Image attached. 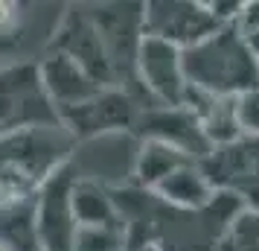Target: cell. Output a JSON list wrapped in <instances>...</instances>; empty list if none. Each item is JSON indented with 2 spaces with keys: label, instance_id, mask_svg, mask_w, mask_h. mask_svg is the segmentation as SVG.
<instances>
[{
  "label": "cell",
  "instance_id": "44dd1931",
  "mask_svg": "<svg viewBox=\"0 0 259 251\" xmlns=\"http://www.w3.org/2000/svg\"><path fill=\"white\" fill-rule=\"evenodd\" d=\"M236 29L239 32H250V29H259V0H250V3H242V12L236 18Z\"/></svg>",
  "mask_w": 259,
  "mask_h": 251
},
{
  "label": "cell",
  "instance_id": "6da1fadb",
  "mask_svg": "<svg viewBox=\"0 0 259 251\" xmlns=\"http://www.w3.org/2000/svg\"><path fill=\"white\" fill-rule=\"evenodd\" d=\"M184 73L189 88L210 96L236 99L259 82V61L250 56L245 38L233 24L184 50Z\"/></svg>",
  "mask_w": 259,
  "mask_h": 251
},
{
  "label": "cell",
  "instance_id": "3957f363",
  "mask_svg": "<svg viewBox=\"0 0 259 251\" xmlns=\"http://www.w3.org/2000/svg\"><path fill=\"white\" fill-rule=\"evenodd\" d=\"M88 12L105 44L117 88L128 91L143 108H149V99L143 96L134 70L137 47L143 41V3H102V6H88Z\"/></svg>",
  "mask_w": 259,
  "mask_h": 251
},
{
  "label": "cell",
  "instance_id": "d6986e66",
  "mask_svg": "<svg viewBox=\"0 0 259 251\" xmlns=\"http://www.w3.org/2000/svg\"><path fill=\"white\" fill-rule=\"evenodd\" d=\"M70 251H125V234L108 228H76Z\"/></svg>",
  "mask_w": 259,
  "mask_h": 251
},
{
  "label": "cell",
  "instance_id": "5bb4252c",
  "mask_svg": "<svg viewBox=\"0 0 259 251\" xmlns=\"http://www.w3.org/2000/svg\"><path fill=\"white\" fill-rule=\"evenodd\" d=\"M152 196L178 210H204L215 199V190L207 181L204 169L198 167V161H189L184 167H178L169 178L160 181L152 190Z\"/></svg>",
  "mask_w": 259,
  "mask_h": 251
},
{
  "label": "cell",
  "instance_id": "cb8c5ba5",
  "mask_svg": "<svg viewBox=\"0 0 259 251\" xmlns=\"http://www.w3.org/2000/svg\"><path fill=\"white\" fill-rule=\"evenodd\" d=\"M0 251H6V248H3V245H0Z\"/></svg>",
  "mask_w": 259,
  "mask_h": 251
},
{
  "label": "cell",
  "instance_id": "9c48e42d",
  "mask_svg": "<svg viewBox=\"0 0 259 251\" xmlns=\"http://www.w3.org/2000/svg\"><path fill=\"white\" fill-rule=\"evenodd\" d=\"M140 140L131 132L122 134H105L76 144L70 164L76 175L84 181H96L108 190H117L134 181V161H137Z\"/></svg>",
  "mask_w": 259,
  "mask_h": 251
},
{
  "label": "cell",
  "instance_id": "9a60e30c",
  "mask_svg": "<svg viewBox=\"0 0 259 251\" xmlns=\"http://www.w3.org/2000/svg\"><path fill=\"white\" fill-rule=\"evenodd\" d=\"M73 213H76L79 228H108V231L125 234V225L117 213L111 190L96 184V181L76 178V184H73Z\"/></svg>",
  "mask_w": 259,
  "mask_h": 251
},
{
  "label": "cell",
  "instance_id": "ffe728a7",
  "mask_svg": "<svg viewBox=\"0 0 259 251\" xmlns=\"http://www.w3.org/2000/svg\"><path fill=\"white\" fill-rule=\"evenodd\" d=\"M236 117H239L242 134L259 137V82L242 96H236Z\"/></svg>",
  "mask_w": 259,
  "mask_h": 251
},
{
  "label": "cell",
  "instance_id": "ac0fdd59",
  "mask_svg": "<svg viewBox=\"0 0 259 251\" xmlns=\"http://www.w3.org/2000/svg\"><path fill=\"white\" fill-rule=\"evenodd\" d=\"M215 251H259V213L242 207L227 222Z\"/></svg>",
  "mask_w": 259,
  "mask_h": 251
},
{
  "label": "cell",
  "instance_id": "7402d4cb",
  "mask_svg": "<svg viewBox=\"0 0 259 251\" xmlns=\"http://www.w3.org/2000/svg\"><path fill=\"white\" fill-rule=\"evenodd\" d=\"M239 35L245 38L247 50H250V56L259 61V29H250V32H239Z\"/></svg>",
  "mask_w": 259,
  "mask_h": 251
},
{
  "label": "cell",
  "instance_id": "5b68a950",
  "mask_svg": "<svg viewBox=\"0 0 259 251\" xmlns=\"http://www.w3.org/2000/svg\"><path fill=\"white\" fill-rule=\"evenodd\" d=\"M143 105L122 88H102L99 94L84 99L79 105L61 108L59 111V126L70 134L76 144L105 137V134H122L131 132L137 114Z\"/></svg>",
  "mask_w": 259,
  "mask_h": 251
},
{
  "label": "cell",
  "instance_id": "4fadbf2b",
  "mask_svg": "<svg viewBox=\"0 0 259 251\" xmlns=\"http://www.w3.org/2000/svg\"><path fill=\"white\" fill-rule=\"evenodd\" d=\"M35 64L50 102L56 105V114L61 108L79 105V102H84V99H91L94 94L102 91V85H96L76 61L61 56V53H50L47 50V53H41V59Z\"/></svg>",
  "mask_w": 259,
  "mask_h": 251
},
{
  "label": "cell",
  "instance_id": "30bf717a",
  "mask_svg": "<svg viewBox=\"0 0 259 251\" xmlns=\"http://www.w3.org/2000/svg\"><path fill=\"white\" fill-rule=\"evenodd\" d=\"M219 29L201 0H152L143 3V35L189 50Z\"/></svg>",
  "mask_w": 259,
  "mask_h": 251
},
{
  "label": "cell",
  "instance_id": "8fae6325",
  "mask_svg": "<svg viewBox=\"0 0 259 251\" xmlns=\"http://www.w3.org/2000/svg\"><path fill=\"white\" fill-rule=\"evenodd\" d=\"M131 134L137 140H157L178 149L181 155H187L189 161H201L212 152L207 134L201 129V123L195 120V114L187 105H149L137 114V123Z\"/></svg>",
  "mask_w": 259,
  "mask_h": 251
},
{
  "label": "cell",
  "instance_id": "52a82bcc",
  "mask_svg": "<svg viewBox=\"0 0 259 251\" xmlns=\"http://www.w3.org/2000/svg\"><path fill=\"white\" fill-rule=\"evenodd\" d=\"M134 70H137V85L143 96L149 99V105H184L189 91L187 73H184V50L172 47L160 38L143 35Z\"/></svg>",
  "mask_w": 259,
  "mask_h": 251
},
{
  "label": "cell",
  "instance_id": "e0dca14e",
  "mask_svg": "<svg viewBox=\"0 0 259 251\" xmlns=\"http://www.w3.org/2000/svg\"><path fill=\"white\" fill-rule=\"evenodd\" d=\"M189 164L187 155H181L178 149L166 144H157V140H140V149H137V161H134V187L152 193L163 178H169L178 167Z\"/></svg>",
  "mask_w": 259,
  "mask_h": 251
},
{
  "label": "cell",
  "instance_id": "603a6c76",
  "mask_svg": "<svg viewBox=\"0 0 259 251\" xmlns=\"http://www.w3.org/2000/svg\"><path fill=\"white\" fill-rule=\"evenodd\" d=\"M12 199H18V196H15V193L9 190V187H6L3 181H0V207H6V204L12 202Z\"/></svg>",
  "mask_w": 259,
  "mask_h": 251
},
{
  "label": "cell",
  "instance_id": "d4e9b609",
  "mask_svg": "<svg viewBox=\"0 0 259 251\" xmlns=\"http://www.w3.org/2000/svg\"><path fill=\"white\" fill-rule=\"evenodd\" d=\"M0 67H3V61H0Z\"/></svg>",
  "mask_w": 259,
  "mask_h": 251
},
{
  "label": "cell",
  "instance_id": "7a4b0ae2",
  "mask_svg": "<svg viewBox=\"0 0 259 251\" xmlns=\"http://www.w3.org/2000/svg\"><path fill=\"white\" fill-rule=\"evenodd\" d=\"M76 140L61 126H32L0 137V181L15 196H35L38 187L73 158Z\"/></svg>",
  "mask_w": 259,
  "mask_h": 251
},
{
  "label": "cell",
  "instance_id": "ba28073f",
  "mask_svg": "<svg viewBox=\"0 0 259 251\" xmlns=\"http://www.w3.org/2000/svg\"><path fill=\"white\" fill-rule=\"evenodd\" d=\"M76 169L67 161L56 169L35 193V228L41 251H70L76 237V213H73V184Z\"/></svg>",
  "mask_w": 259,
  "mask_h": 251
},
{
  "label": "cell",
  "instance_id": "8992f818",
  "mask_svg": "<svg viewBox=\"0 0 259 251\" xmlns=\"http://www.w3.org/2000/svg\"><path fill=\"white\" fill-rule=\"evenodd\" d=\"M47 50L73 59L96 85L117 88L114 70H111V61H108V53H105V44L99 38V29H96L88 6H67L59 15L56 29H53V35L47 41Z\"/></svg>",
  "mask_w": 259,
  "mask_h": 251
},
{
  "label": "cell",
  "instance_id": "277c9868",
  "mask_svg": "<svg viewBox=\"0 0 259 251\" xmlns=\"http://www.w3.org/2000/svg\"><path fill=\"white\" fill-rule=\"evenodd\" d=\"M59 126L56 105L41 85L35 61H12L0 67V137L32 129Z\"/></svg>",
  "mask_w": 259,
  "mask_h": 251
},
{
  "label": "cell",
  "instance_id": "2e32d148",
  "mask_svg": "<svg viewBox=\"0 0 259 251\" xmlns=\"http://www.w3.org/2000/svg\"><path fill=\"white\" fill-rule=\"evenodd\" d=\"M0 245L6 251H41L35 228V196H18L0 207Z\"/></svg>",
  "mask_w": 259,
  "mask_h": 251
},
{
  "label": "cell",
  "instance_id": "7c38bea8",
  "mask_svg": "<svg viewBox=\"0 0 259 251\" xmlns=\"http://www.w3.org/2000/svg\"><path fill=\"white\" fill-rule=\"evenodd\" d=\"M198 167L204 169L212 190L236 193L245 184L259 181V137L239 134L233 144L215 146L207 158H201Z\"/></svg>",
  "mask_w": 259,
  "mask_h": 251
}]
</instances>
